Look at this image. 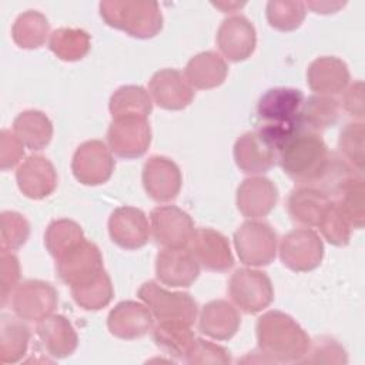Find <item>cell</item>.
<instances>
[{
  "label": "cell",
  "mask_w": 365,
  "mask_h": 365,
  "mask_svg": "<svg viewBox=\"0 0 365 365\" xmlns=\"http://www.w3.org/2000/svg\"><path fill=\"white\" fill-rule=\"evenodd\" d=\"M19 190L31 200H43L57 187V173L48 158L40 154L29 155L16 171Z\"/></svg>",
  "instance_id": "21"
},
{
  "label": "cell",
  "mask_w": 365,
  "mask_h": 365,
  "mask_svg": "<svg viewBox=\"0 0 365 365\" xmlns=\"http://www.w3.org/2000/svg\"><path fill=\"white\" fill-rule=\"evenodd\" d=\"M103 20L135 38H151L163 29V14L155 1L104 0L100 3Z\"/></svg>",
  "instance_id": "3"
},
{
  "label": "cell",
  "mask_w": 365,
  "mask_h": 365,
  "mask_svg": "<svg viewBox=\"0 0 365 365\" xmlns=\"http://www.w3.org/2000/svg\"><path fill=\"white\" fill-rule=\"evenodd\" d=\"M71 295L78 307L87 311H98L111 302L114 289L108 274L103 269L91 282L73 287Z\"/></svg>",
  "instance_id": "38"
},
{
  "label": "cell",
  "mask_w": 365,
  "mask_h": 365,
  "mask_svg": "<svg viewBox=\"0 0 365 365\" xmlns=\"http://www.w3.org/2000/svg\"><path fill=\"white\" fill-rule=\"evenodd\" d=\"M56 269L58 278L70 288L81 287L91 282L104 269L103 257L98 247L84 238L56 259Z\"/></svg>",
  "instance_id": "8"
},
{
  "label": "cell",
  "mask_w": 365,
  "mask_h": 365,
  "mask_svg": "<svg viewBox=\"0 0 365 365\" xmlns=\"http://www.w3.org/2000/svg\"><path fill=\"white\" fill-rule=\"evenodd\" d=\"M364 137L365 127L362 121L348 123L339 133L338 150L341 157L349 163L356 171L362 173L364 170Z\"/></svg>",
  "instance_id": "41"
},
{
  "label": "cell",
  "mask_w": 365,
  "mask_h": 365,
  "mask_svg": "<svg viewBox=\"0 0 365 365\" xmlns=\"http://www.w3.org/2000/svg\"><path fill=\"white\" fill-rule=\"evenodd\" d=\"M230 352L211 341L195 338L188 355L185 356L187 364H231Z\"/></svg>",
  "instance_id": "45"
},
{
  "label": "cell",
  "mask_w": 365,
  "mask_h": 365,
  "mask_svg": "<svg viewBox=\"0 0 365 365\" xmlns=\"http://www.w3.org/2000/svg\"><path fill=\"white\" fill-rule=\"evenodd\" d=\"M345 3L341 1H308L305 3V7L314 10V13H321V14H329L335 13L339 9H342Z\"/></svg>",
  "instance_id": "49"
},
{
  "label": "cell",
  "mask_w": 365,
  "mask_h": 365,
  "mask_svg": "<svg viewBox=\"0 0 365 365\" xmlns=\"http://www.w3.org/2000/svg\"><path fill=\"white\" fill-rule=\"evenodd\" d=\"M329 154L319 133L301 127L281 145L278 163L297 184L311 185L322 171Z\"/></svg>",
  "instance_id": "2"
},
{
  "label": "cell",
  "mask_w": 365,
  "mask_h": 365,
  "mask_svg": "<svg viewBox=\"0 0 365 365\" xmlns=\"http://www.w3.org/2000/svg\"><path fill=\"white\" fill-rule=\"evenodd\" d=\"M91 40L87 31L73 27H61L50 34V50L64 61H77L90 51Z\"/></svg>",
  "instance_id": "36"
},
{
  "label": "cell",
  "mask_w": 365,
  "mask_h": 365,
  "mask_svg": "<svg viewBox=\"0 0 365 365\" xmlns=\"http://www.w3.org/2000/svg\"><path fill=\"white\" fill-rule=\"evenodd\" d=\"M339 111L341 104L335 97L315 94L304 100L299 111V121L302 127L319 133L336 124Z\"/></svg>",
  "instance_id": "32"
},
{
  "label": "cell",
  "mask_w": 365,
  "mask_h": 365,
  "mask_svg": "<svg viewBox=\"0 0 365 365\" xmlns=\"http://www.w3.org/2000/svg\"><path fill=\"white\" fill-rule=\"evenodd\" d=\"M352 228L361 230L365 221V182L362 174L354 177L335 201Z\"/></svg>",
  "instance_id": "39"
},
{
  "label": "cell",
  "mask_w": 365,
  "mask_h": 365,
  "mask_svg": "<svg viewBox=\"0 0 365 365\" xmlns=\"http://www.w3.org/2000/svg\"><path fill=\"white\" fill-rule=\"evenodd\" d=\"M13 133L29 150H43L53 137L51 120L38 110H26L13 121Z\"/></svg>",
  "instance_id": "29"
},
{
  "label": "cell",
  "mask_w": 365,
  "mask_h": 365,
  "mask_svg": "<svg viewBox=\"0 0 365 365\" xmlns=\"http://www.w3.org/2000/svg\"><path fill=\"white\" fill-rule=\"evenodd\" d=\"M344 110L359 120L364 118V83L361 80L352 83L344 93L342 97Z\"/></svg>",
  "instance_id": "48"
},
{
  "label": "cell",
  "mask_w": 365,
  "mask_h": 365,
  "mask_svg": "<svg viewBox=\"0 0 365 365\" xmlns=\"http://www.w3.org/2000/svg\"><path fill=\"white\" fill-rule=\"evenodd\" d=\"M182 184L178 165L163 155L150 157L143 167V185L150 198L157 202L174 200Z\"/></svg>",
  "instance_id": "16"
},
{
  "label": "cell",
  "mask_w": 365,
  "mask_h": 365,
  "mask_svg": "<svg viewBox=\"0 0 365 365\" xmlns=\"http://www.w3.org/2000/svg\"><path fill=\"white\" fill-rule=\"evenodd\" d=\"M225 60L215 51H202L191 57L185 66V78L191 87L210 90L221 86L227 77Z\"/></svg>",
  "instance_id": "28"
},
{
  "label": "cell",
  "mask_w": 365,
  "mask_h": 365,
  "mask_svg": "<svg viewBox=\"0 0 365 365\" xmlns=\"http://www.w3.org/2000/svg\"><path fill=\"white\" fill-rule=\"evenodd\" d=\"M277 232L264 221L250 220L234 232V245L240 261L248 267H265L277 255Z\"/></svg>",
  "instance_id": "4"
},
{
  "label": "cell",
  "mask_w": 365,
  "mask_h": 365,
  "mask_svg": "<svg viewBox=\"0 0 365 365\" xmlns=\"http://www.w3.org/2000/svg\"><path fill=\"white\" fill-rule=\"evenodd\" d=\"M212 6H215L217 9H221L224 13L227 11H232L235 9H241L244 6V3H212Z\"/></svg>",
  "instance_id": "50"
},
{
  "label": "cell",
  "mask_w": 365,
  "mask_h": 365,
  "mask_svg": "<svg viewBox=\"0 0 365 365\" xmlns=\"http://www.w3.org/2000/svg\"><path fill=\"white\" fill-rule=\"evenodd\" d=\"M50 31L47 17L37 10H27L21 13L11 27L13 41L21 48H38L41 47Z\"/></svg>",
  "instance_id": "34"
},
{
  "label": "cell",
  "mask_w": 365,
  "mask_h": 365,
  "mask_svg": "<svg viewBox=\"0 0 365 365\" xmlns=\"http://www.w3.org/2000/svg\"><path fill=\"white\" fill-rule=\"evenodd\" d=\"M150 94L154 103L164 110H182L194 98V90L185 76L175 68H163L150 80Z\"/></svg>",
  "instance_id": "22"
},
{
  "label": "cell",
  "mask_w": 365,
  "mask_h": 365,
  "mask_svg": "<svg viewBox=\"0 0 365 365\" xmlns=\"http://www.w3.org/2000/svg\"><path fill=\"white\" fill-rule=\"evenodd\" d=\"M190 327L178 321H160L153 328V339L165 355L185 361L195 341V335Z\"/></svg>",
  "instance_id": "30"
},
{
  "label": "cell",
  "mask_w": 365,
  "mask_h": 365,
  "mask_svg": "<svg viewBox=\"0 0 365 365\" xmlns=\"http://www.w3.org/2000/svg\"><path fill=\"white\" fill-rule=\"evenodd\" d=\"M108 234L114 244L137 250L148 242L150 225L144 211L135 207H118L108 218Z\"/></svg>",
  "instance_id": "19"
},
{
  "label": "cell",
  "mask_w": 365,
  "mask_h": 365,
  "mask_svg": "<svg viewBox=\"0 0 365 365\" xmlns=\"http://www.w3.org/2000/svg\"><path fill=\"white\" fill-rule=\"evenodd\" d=\"M329 201L331 198L319 190L308 185H299L289 192L287 210L294 222L305 228H311L318 227Z\"/></svg>",
  "instance_id": "27"
},
{
  "label": "cell",
  "mask_w": 365,
  "mask_h": 365,
  "mask_svg": "<svg viewBox=\"0 0 365 365\" xmlns=\"http://www.w3.org/2000/svg\"><path fill=\"white\" fill-rule=\"evenodd\" d=\"M107 143L113 154L131 160L145 154L151 143V128L147 118H114L107 130Z\"/></svg>",
  "instance_id": "12"
},
{
  "label": "cell",
  "mask_w": 365,
  "mask_h": 365,
  "mask_svg": "<svg viewBox=\"0 0 365 365\" xmlns=\"http://www.w3.org/2000/svg\"><path fill=\"white\" fill-rule=\"evenodd\" d=\"M30 329L21 318L3 314L0 321V362L16 364L27 352Z\"/></svg>",
  "instance_id": "31"
},
{
  "label": "cell",
  "mask_w": 365,
  "mask_h": 365,
  "mask_svg": "<svg viewBox=\"0 0 365 365\" xmlns=\"http://www.w3.org/2000/svg\"><path fill=\"white\" fill-rule=\"evenodd\" d=\"M58 305L56 288L41 279H27L17 285L11 295L14 314L23 321L38 322L51 315Z\"/></svg>",
  "instance_id": "11"
},
{
  "label": "cell",
  "mask_w": 365,
  "mask_h": 365,
  "mask_svg": "<svg viewBox=\"0 0 365 365\" xmlns=\"http://www.w3.org/2000/svg\"><path fill=\"white\" fill-rule=\"evenodd\" d=\"M265 13L271 27L279 31H294L302 24L307 7L302 1L272 0L267 3Z\"/></svg>",
  "instance_id": "40"
},
{
  "label": "cell",
  "mask_w": 365,
  "mask_h": 365,
  "mask_svg": "<svg viewBox=\"0 0 365 365\" xmlns=\"http://www.w3.org/2000/svg\"><path fill=\"white\" fill-rule=\"evenodd\" d=\"M278 201V188L267 177L245 178L237 190V207L251 220L267 217Z\"/></svg>",
  "instance_id": "23"
},
{
  "label": "cell",
  "mask_w": 365,
  "mask_h": 365,
  "mask_svg": "<svg viewBox=\"0 0 365 365\" xmlns=\"http://www.w3.org/2000/svg\"><path fill=\"white\" fill-rule=\"evenodd\" d=\"M187 248L204 269L224 272L234 265V257L227 237L212 228L194 230Z\"/></svg>",
  "instance_id": "14"
},
{
  "label": "cell",
  "mask_w": 365,
  "mask_h": 365,
  "mask_svg": "<svg viewBox=\"0 0 365 365\" xmlns=\"http://www.w3.org/2000/svg\"><path fill=\"white\" fill-rule=\"evenodd\" d=\"M155 275L164 285L187 288L200 275V264L187 247L164 248L155 258Z\"/></svg>",
  "instance_id": "17"
},
{
  "label": "cell",
  "mask_w": 365,
  "mask_h": 365,
  "mask_svg": "<svg viewBox=\"0 0 365 365\" xmlns=\"http://www.w3.org/2000/svg\"><path fill=\"white\" fill-rule=\"evenodd\" d=\"M137 295L160 321H178L192 325L198 307L188 292H173L154 281L144 282Z\"/></svg>",
  "instance_id": "5"
},
{
  "label": "cell",
  "mask_w": 365,
  "mask_h": 365,
  "mask_svg": "<svg viewBox=\"0 0 365 365\" xmlns=\"http://www.w3.org/2000/svg\"><path fill=\"white\" fill-rule=\"evenodd\" d=\"M36 334L47 354L57 359L70 356L78 345L77 332L64 315L43 318L37 322Z\"/></svg>",
  "instance_id": "25"
},
{
  "label": "cell",
  "mask_w": 365,
  "mask_h": 365,
  "mask_svg": "<svg viewBox=\"0 0 365 365\" xmlns=\"http://www.w3.org/2000/svg\"><path fill=\"white\" fill-rule=\"evenodd\" d=\"M24 157V145L10 130L0 133V168L7 171L16 167Z\"/></svg>",
  "instance_id": "47"
},
{
  "label": "cell",
  "mask_w": 365,
  "mask_h": 365,
  "mask_svg": "<svg viewBox=\"0 0 365 365\" xmlns=\"http://www.w3.org/2000/svg\"><path fill=\"white\" fill-rule=\"evenodd\" d=\"M115 161L111 150L100 140H88L77 147L71 160L76 180L84 185H100L111 178Z\"/></svg>",
  "instance_id": "10"
},
{
  "label": "cell",
  "mask_w": 365,
  "mask_h": 365,
  "mask_svg": "<svg viewBox=\"0 0 365 365\" xmlns=\"http://www.w3.org/2000/svg\"><path fill=\"white\" fill-rule=\"evenodd\" d=\"M228 294L241 311L257 314L272 302L274 287L265 272L252 268H240L230 278Z\"/></svg>",
  "instance_id": "7"
},
{
  "label": "cell",
  "mask_w": 365,
  "mask_h": 365,
  "mask_svg": "<svg viewBox=\"0 0 365 365\" xmlns=\"http://www.w3.org/2000/svg\"><path fill=\"white\" fill-rule=\"evenodd\" d=\"M358 174H362V173L356 171L341 155L331 153L322 171L319 173L317 180L308 187H314L319 190L328 198L331 197L336 198L341 194V191L346 187V184Z\"/></svg>",
  "instance_id": "35"
},
{
  "label": "cell",
  "mask_w": 365,
  "mask_h": 365,
  "mask_svg": "<svg viewBox=\"0 0 365 365\" xmlns=\"http://www.w3.org/2000/svg\"><path fill=\"white\" fill-rule=\"evenodd\" d=\"M234 160L245 174H264L278 161V150L259 130L248 131L235 141Z\"/></svg>",
  "instance_id": "15"
},
{
  "label": "cell",
  "mask_w": 365,
  "mask_h": 365,
  "mask_svg": "<svg viewBox=\"0 0 365 365\" xmlns=\"http://www.w3.org/2000/svg\"><path fill=\"white\" fill-rule=\"evenodd\" d=\"M217 46L231 61H244L255 50L257 33L254 24L242 14L222 20L217 31Z\"/></svg>",
  "instance_id": "18"
},
{
  "label": "cell",
  "mask_w": 365,
  "mask_h": 365,
  "mask_svg": "<svg viewBox=\"0 0 365 365\" xmlns=\"http://www.w3.org/2000/svg\"><path fill=\"white\" fill-rule=\"evenodd\" d=\"M279 258L291 271H312L324 258L322 240L311 228L292 230L279 242Z\"/></svg>",
  "instance_id": "9"
},
{
  "label": "cell",
  "mask_w": 365,
  "mask_h": 365,
  "mask_svg": "<svg viewBox=\"0 0 365 365\" xmlns=\"http://www.w3.org/2000/svg\"><path fill=\"white\" fill-rule=\"evenodd\" d=\"M241 324L237 308L224 299L207 302L200 312V331L207 336L218 341L231 339Z\"/></svg>",
  "instance_id": "26"
},
{
  "label": "cell",
  "mask_w": 365,
  "mask_h": 365,
  "mask_svg": "<svg viewBox=\"0 0 365 365\" xmlns=\"http://www.w3.org/2000/svg\"><path fill=\"white\" fill-rule=\"evenodd\" d=\"M304 103L301 90L289 87H275L265 91L257 104L259 125H272L297 130L301 125L299 111Z\"/></svg>",
  "instance_id": "6"
},
{
  "label": "cell",
  "mask_w": 365,
  "mask_h": 365,
  "mask_svg": "<svg viewBox=\"0 0 365 365\" xmlns=\"http://www.w3.org/2000/svg\"><path fill=\"white\" fill-rule=\"evenodd\" d=\"M83 240L84 232L81 227L76 221L67 218L51 221L44 232V245L56 259Z\"/></svg>",
  "instance_id": "37"
},
{
  "label": "cell",
  "mask_w": 365,
  "mask_h": 365,
  "mask_svg": "<svg viewBox=\"0 0 365 365\" xmlns=\"http://www.w3.org/2000/svg\"><path fill=\"white\" fill-rule=\"evenodd\" d=\"M1 221V250L16 251L21 248L30 235L29 221L16 211H3Z\"/></svg>",
  "instance_id": "43"
},
{
  "label": "cell",
  "mask_w": 365,
  "mask_h": 365,
  "mask_svg": "<svg viewBox=\"0 0 365 365\" xmlns=\"http://www.w3.org/2000/svg\"><path fill=\"white\" fill-rule=\"evenodd\" d=\"M111 335L120 339H137L154 328V315L145 304L137 301L118 302L107 317Z\"/></svg>",
  "instance_id": "20"
},
{
  "label": "cell",
  "mask_w": 365,
  "mask_h": 365,
  "mask_svg": "<svg viewBox=\"0 0 365 365\" xmlns=\"http://www.w3.org/2000/svg\"><path fill=\"white\" fill-rule=\"evenodd\" d=\"M318 228L324 238L335 247H345L349 242L352 227L341 212L338 204L332 200L327 205Z\"/></svg>",
  "instance_id": "42"
},
{
  "label": "cell",
  "mask_w": 365,
  "mask_h": 365,
  "mask_svg": "<svg viewBox=\"0 0 365 365\" xmlns=\"http://www.w3.org/2000/svg\"><path fill=\"white\" fill-rule=\"evenodd\" d=\"M257 342L269 362H299L309 349L311 338L288 314L268 311L257 321Z\"/></svg>",
  "instance_id": "1"
},
{
  "label": "cell",
  "mask_w": 365,
  "mask_h": 365,
  "mask_svg": "<svg viewBox=\"0 0 365 365\" xmlns=\"http://www.w3.org/2000/svg\"><path fill=\"white\" fill-rule=\"evenodd\" d=\"M299 362L308 364H346L348 355L345 348L334 338L321 336L311 342L308 352Z\"/></svg>",
  "instance_id": "44"
},
{
  "label": "cell",
  "mask_w": 365,
  "mask_h": 365,
  "mask_svg": "<svg viewBox=\"0 0 365 365\" xmlns=\"http://www.w3.org/2000/svg\"><path fill=\"white\" fill-rule=\"evenodd\" d=\"M0 279H1V304L14 292L20 279V262L13 251L1 250L0 254Z\"/></svg>",
  "instance_id": "46"
},
{
  "label": "cell",
  "mask_w": 365,
  "mask_h": 365,
  "mask_svg": "<svg viewBox=\"0 0 365 365\" xmlns=\"http://www.w3.org/2000/svg\"><path fill=\"white\" fill-rule=\"evenodd\" d=\"M108 108L114 118L140 117L147 118L153 110L150 93L141 86H123L110 97Z\"/></svg>",
  "instance_id": "33"
},
{
  "label": "cell",
  "mask_w": 365,
  "mask_h": 365,
  "mask_svg": "<svg viewBox=\"0 0 365 365\" xmlns=\"http://www.w3.org/2000/svg\"><path fill=\"white\" fill-rule=\"evenodd\" d=\"M150 230L157 244L164 248L187 247L192 232V218L175 205L155 207L150 214Z\"/></svg>",
  "instance_id": "13"
},
{
  "label": "cell",
  "mask_w": 365,
  "mask_h": 365,
  "mask_svg": "<svg viewBox=\"0 0 365 365\" xmlns=\"http://www.w3.org/2000/svg\"><path fill=\"white\" fill-rule=\"evenodd\" d=\"M308 87L319 96L342 93L349 83V70L345 61L334 56L315 58L307 70Z\"/></svg>",
  "instance_id": "24"
}]
</instances>
